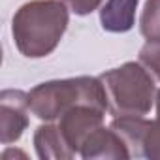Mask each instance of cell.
I'll list each match as a JSON object with an SVG mask.
<instances>
[{"label":"cell","instance_id":"7a4b0ae2","mask_svg":"<svg viewBox=\"0 0 160 160\" xmlns=\"http://www.w3.org/2000/svg\"><path fill=\"white\" fill-rule=\"evenodd\" d=\"M75 106H92L108 111V94L100 77H72L40 83L28 92V108L42 121L60 119Z\"/></svg>","mask_w":160,"mask_h":160},{"label":"cell","instance_id":"3957f363","mask_svg":"<svg viewBox=\"0 0 160 160\" xmlns=\"http://www.w3.org/2000/svg\"><path fill=\"white\" fill-rule=\"evenodd\" d=\"M111 115H147L154 98V83L143 64L126 62L100 75Z\"/></svg>","mask_w":160,"mask_h":160},{"label":"cell","instance_id":"5b68a950","mask_svg":"<svg viewBox=\"0 0 160 160\" xmlns=\"http://www.w3.org/2000/svg\"><path fill=\"white\" fill-rule=\"evenodd\" d=\"M28 92L2 91L0 94V141L10 145L17 141L28 126Z\"/></svg>","mask_w":160,"mask_h":160},{"label":"cell","instance_id":"ba28073f","mask_svg":"<svg viewBox=\"0 0 160 160\" xmlns=\"http://www.w3.org/2000/svg\"><path fill=\"white\" fill-rule=\"evenodd\" d=\"M36 152L42 160H68L73 156L66 139L60 134V128L55 124H42L34 134Z\"/></svg>","mask_w":160,"mask_h":160},{"label":"cell","instance_id":"8fae6325","mask_svg":"<svg viewBox=\"0 0 160 160\" xmlns=\"http://www.w3.org/2000/svg\"><path fill=\"white\" fill-rule=\"evenodd\" d=\"M143 156L151 160H160V91L156 92V119L151 121V128L143 145Z\"/></svg>","mask_w":160,"mask_h":160},{"label":"cell","instance_id":"9c48e42d","mask_svg":"<svg viewBox=\"0 0 160 160\" xmlns=\"http://www.w3.org/2000/svg\"><path fill=\"white\" fill-rule=\"evenodd\" d=\"M139 0H108L100 12V23L108 32H128L134 27Z\"/></svg>","mask_w":160,"mask_h":160},{"label":"cell","instance_id":"52a82bcc","mask_svg":"<svg viewBox=\"0 0 160 160\" xmlns=\"http://www.w3.org/2000/svg\"><path fill=\"white\" fill-rule=\"evenodd\" d=\"M111 128L126 143L130 151V158L143 156V145H145L147 132L151 128V121L143 119V115H121L113 119Z\"/></svg>","mask_w":160,"mask_h":160},{"label":"cell","instance_id":"277c9868","mask_svg":"<svg viewBox=\"0 0 160 160\" xmlns=\"http://www.w3.org/2000/svg\"><path fill=\"white\" fill-rule=\"evenodd\" d=\"M104 113L106 111L92 108V106H75L60 117V122H58L60 134L66 139V143L73 154L79 152L83 141L89 138L91 132H94L98 126H102Z\"/></svg>","mask_w":160,"mask_h":160},{"label":"cell","instance_id":"4fadbf2b","mask_svg":"<svg viewBox=\"0 0 160 160\" xmlns=\"http://www.w3.org/2000/svg\"><path fill=\"white\" fill-rule=\"evenodd\" d=\"M62 2L75 15H89L102 4V0H62Z\"/></svg>","mask_w":160,"mask_h":160},{"label":"cell","instance_id":"6da1fadb","mask_svg":"<svg viewBox=\"0 0 160 160\" xmlns=\"http://www.w3.org/2000/svg\"><path fill=\"white\" fill-rule=\"evenodd\" d=\"M68 27V10L60 0H32L13 15L12 34L21 55L42 58L53 53Z\"/></svg>","mask_w":160,"mask_h":160},{"label":"cell","instance_id":"5bb4252c","mask_svg":"<svg viewBox=\"0 0 160 160\" xmlns=\"http://www.w3.org/2000/svg\"><path fill=\"white\" fill-rule=\"evenodd\" d=\"M10 156H23V158H27V156H25V152H19V151H13V149H10V151H6V152L2 154V160H8Z\"/></svg>","mask_w":160,"mask_h":160},{"label":"cell","instance_id":"30bf717a","mask_svg":"<svg viewBox=\"0 0 160 160\" xmlns=\"http://www.w3.org/2000/svg\"><path fill=\"white\" fill-rule=\"evenodd\" d=\"M139 27L147 42H160V0H147L145 2Z\"/></svg>","mask_w":160,"mask_h":160},{"label":"cell","instance_id":"7c38bea8","mask_svg":"<svg viewBox=\"0 0 160 160\" xmlns=\"http://www.w3.org/2000/svg\"><path fill=\"white\" fill-rule=\"evenodd\" d=\"M139 62L160 79V42H147L139 51Z\"/></svg>","mask_w":160,"mask_h":160},{"label":"cell","instance_id":"8992f818","mask_svg":"<svg viewBox=\"0 0 160 160\" xmlns=\"http://www.w3.org/2000/svg\"><path fill=\"white\" fill-rule=\"evenodd\" d=\"M79 154L87 160L92 158H130V151L126 147V143L119 138V134L109 126H98L94 132L89 134V138L83 141Z\"/></svg>","mask_w":160,"mask_h":160}]
</instances>
